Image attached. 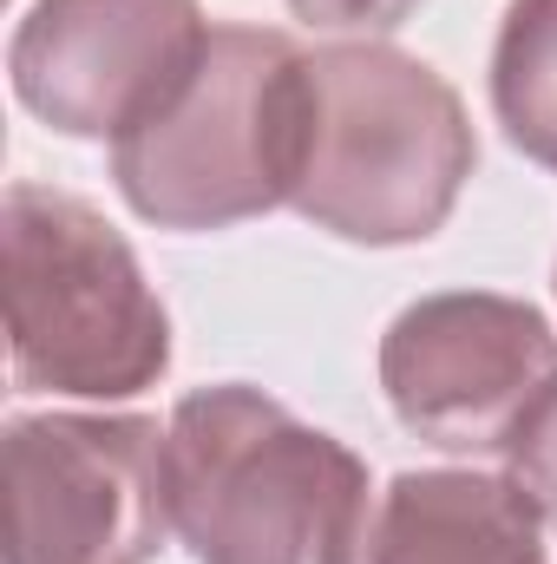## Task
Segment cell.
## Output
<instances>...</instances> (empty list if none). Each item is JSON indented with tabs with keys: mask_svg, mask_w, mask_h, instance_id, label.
<instances>
[{
	"mask_svg": "<svg viewBox=\"0 0 557 564\" xmlns=\"http://www.w3.org/2000/svg\"><path fill=\"white\" fill-rule=\"evenodd\" d=\"M368 466L263 388L223 381L171 408L164 506L197 564H368Z\"/></svg>",
	"mask_w": 557,
	"mask_h": 564,
	"instance_id": "cell-1",
	"label": "cell"
},
{
	"mask_svg": "<svg viewBox=\"0 0 557 564\" xmlns=\"http://www.w3.org/2000/svg\"><path fill=\"white\" fill-rule=\"evenodd\" d=\"M394 421L439 453H505L557 388L551 322L518 295H419L381 335Z\"/></svg>",
	"mask_w": 557,
	"mask_h": 564,
	"instance_id": "cell-6",
	"label": "cell"
},
{
	"mask_svg": "<svg viewBox=\"0 0 557 564\" xmlns=\"http://www.w3.org/2000/svg\"><path fill=\"white\" fill-rule=\"evenodd\" d=\"M288 7H295V20H308L321 33H387L419 0H288Z\"/></svg>",
	"mask_w": 557,
	"mask_h": 564,
	"instance_id": "cell-11",
	"label": "cell"
},
{
	"mask_svg": "<svg viewBox=\"0 0 557 564\" xmlns=\"http://www.w3.org/2000/svg\"><path fill=\"white\" fill-rule=\"evenodd\" d=\"M505 473L538 499L545 525L557 532V388L532 408V421L518 426V440L505 446Z\"/></svg>",
	"mask_w": 557,
	"mask_h": 564,
	"instance_id": "cell-10",
	"label": "cell"
},
{
	"mask_svg": "<svg viewBox=\"0 0 557 564\" xmlns=\"http://www.w3.org/2000/svg\"><path fill=\"white\" fill-rule=\"evenodd\" d=\"M308 151V53L276 26H217L190 86L112 144L125 204L157 230H230L295 197Z\"/></svg>",
	"mask_w": 557,
	"mask_h": 564,
	"instance_id": "cell-4",
	"label": "cell"
},
{
	"mask_svg": "<svg viewBox=\"0 0 557 564\" xmlns=\"http://www.w3.org/2000/svg\"><path fill=\"white\" fill-rule=\"evenodd\" d=\"M164 532L157 421L33 414L7 426V564H151Z\"/></svg>",
	"mask_w": 557,
	"mask_h": 564,
	"instance_id": "cell-5",
	"label": "cell"
},
{
	"mask_svg": "<svg viewBox=\"0 0 557 564\" xmlns=\"http://www.w3.org/2000/svg\"><path fill=\"white\" fill-rule=\"evenodd\" d=\"M7 361L20 394L132 401L171 368V315L132 243L73 191L7 184Z\"/></svg>",
	"mask_w": 557,
	"mask_h": 564,
	"instance_id": "cell-3",
	"label": "cell"
},
{
	"mask_svg": "<svg viewBox=\"0 0 557 564\" xmlns=\"http://www.w3.org/2000/svg\"><path fill=\"white\" fill-rule=\"evenodd\" d=\"M368 564H557L551 525L512 473H401L368 532Z\"/></svg>",
	"mask_w": 557,
	"mask_h": 564,
	"instance_id": "cell-8",
	"label": "cell"
},
{
	"mask_svg": "<svg viewBox=\"0 0 557 564\" xmlns=\"http://www.w3.org/2000/svg\"><path fill=\"white\" fill-rule=\"evenodd\" d=\"M492 112L532 164L557 171V0H512L492 46Z\"/></svg>",
	"mask_w": 557,
	"mask_h": 564,
	"instance_id": "cell-9",
	"label": "cell"
},
{
	"mask_svg": "<svg viewBox=\"0 0 557 564\" xmlns=\"http://www.w3.org/2000/svg\"><path fill=\"white\" fill-rule=\"evenodd\" d=\"M197 0H33L7 46L13 99L66 139H132L210 46Z\"/></svg>",
	"mask_w": 557,
	"mask_h": 564,
	"instance_id": "cell-7",
	"label": "cell"
},
{
	"mask_svg": "<svg viewBox=\"0 0 557 564\" xmlns=\"http://www.w3.org/2000/svg\"><path fill=\"white\" fill-rule=\"evenodd\" d=\"M479 164L459 93L401 46L348 40L308 53V151L295 210L348 243L433 237Z\"/></svg>",
	"mask_w": 557,
	"mask_h": 564,
	"instance_id": "cell-2",
	"label": "cell"
}]
</instances>
